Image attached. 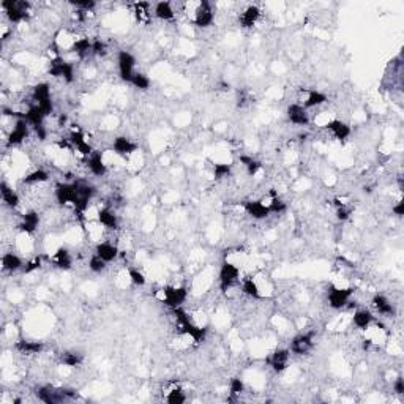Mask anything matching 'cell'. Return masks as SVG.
I'll return each instance as SVG.
<instances>
[{
  "mask_svg": "<svg viewBox=\"0 0 404 404\" xmlns=\"http://www.w3.org/2000/svg\"><path fill=\"white\" fill-rule=\"evenodd\" d=\"M2 10L5 11V15L10 22H22L29 18V11H30V4L25 2V0H4L2 2Z\"/></svg>",
  "mask_w": 404,
  "mask_h": 404,
  "instance_id": "1",
  "label": "cell"
},
{
  "mask_svg": "<svg viewBox=\"0 0 404 404\" xmlns=\"http://www.w3.org/2000/svg\"><path fill=\"white\" fill-rule=\"evenodd\" d=\"M172 311H174V315H175V318H177V322L180 324L182 332H184L185 335H188V336H191L196 343H202V341L205 340L207 330L202 329V327H198L196 324H193V322L190 321V316L187 315V312H185L184 309H182V308L178 306V308H174Z\"/></svg>",
  "mask_w": 404,
  "mask_h": 404,
  "instance_id": "2",
  "label": "cell"
},
{
  "mask_svg": "<svg viewBox=\"0 0 404 404\" xmlns=\"http://www.w3.org/2000/svg\"><path fill=\"white\" fill-rule=\"evenodd\" d=\"M36 396L46 404H57L65 399H71L76 396L74 390L68 388H52V387H40L36 388Z\"/></svg>",
  "mask_w": 404,
  "mask_h": 404,
  "instance_id": "3",
  "label": "cell"
},
{
  "mask_svg": "<svg viewBox=\"0 0 404 404\" xmlns=\"http://www.w3.org/2000/svg\"><path fill=\"white\" fill-rule=\"evenodd\" d=\"M239 275H240V270L231 264V262H223V265H221L219 268V288L223 292H226L229 288H232L234 284L237 283L239 280Z\"/></svg>",
  "mask_w": 404,
  "mask_h": 404,
  "instance_id": "4",
  "label": "cell"
},
{
  "mask_svg": "<svg viewBox=\"0 0 404 404\" xmlns=\"http://www.w3.org/2000/svg\"><path fill=\"white\" fill-rule=\"evenodd\" d=\"M76 187H77V199H76V202L73 205H74V208L77 212L82 213L87 208V205H88V201L95 196L97 190H95V187H92L90 184L82 182V180L76 182Z\"/></svg>",
  "mask_w": 404,
  "mask_h": 404,
  "instance_id": "5",
  "label": "cell"
},
{
  "mask_svg": "<svg viewBox=\"0 0 404 404\" xmlns=\"http://www.w3.org/2000/svg\"><path fill=\"white\" fill-rule=\"evenodd\" d=\"M187 289L185 288H174V286H167V288L163 289V300L167 306H171L172 309L174 308H178L185 303L187 300Z\"/></svg>",
  "mask_w": 404,
  "mask_h": 404,
  "instance_id": "6",
  "label": "cell"
},
{
  "mask_svg": "<svg viewBox=\"0 0 404 404\" xmlns=\"http://www.w3.org/2000/svg\"><path fill=\"white\" fill-rule=\"evenodd\" d=\"M213 18L215 15H213V8L210 4L205 2V0L198 4L196 10H194V24H196L198 27H202V29L210 27L213 24Z\"/></svg>",
  "mask_w": 404,
  "mask_h": 404,
  "instance_id": "7",
  "label": "cell"
},
{
  "mask_svg": "<svg viewBox=\"0 0 404 404\" xmlns=\"http://www.w3.org/2000/svg\"><path fill=\"white\" fill-rule=\"evenodd\" d=\"M119 73H120V77L125 81V82H131L133 76H134V63H136V59L129 54L126 51H120L119 52Z\"/></svg>",
  "mask_w": 404,
  "mask_h": 404,
  "instance_id": "8",
  "label": "cell"
},
{
  "mask_svg": "<svg viewBox=\"0 0 404 404\" xmlns=\"http://www.w3.org/2000/svg\"><path fill=\"white\" fill-rule=\"evenodd\" d=\"M352 294H354L352 288H332L329 292V305L333 309H341L346 306Z\"/></svg>",
  "mask_w": 404,
  "mask_h": 404,
  "instance_id": "9",
  "label": "cell"
},
{
  "mask_svg": "<svg viewBox=\"0 0 404 404\" xmlns=\"http://www.w3.org/2000/svg\"><path fill=\"white\" fill-rule=\"evenodd\" d=\"M56 199L59 204H74L77 199V187L76 182L73 184H60L56 188Z\"/></svg>",
  "mask_w": 404,
  "mask_h": 404,
  "instance_id": "10",
  "label": "cell"
},
{
  "mask_svg": "<svg viewBox=\"0 0 404 404\" xmlns=\"http://www.w3.org/2000/svg\"><path fill=\"white\" fill-rule=\"evenodd\" d=\"M312 336H315V333H302L295 336L291 343V350L297 355L308 354L312 347Z\"/></svg>",
  "mask_w": 404,
  "mask_h": 404,
  "instance_id": "11",
  "label": "cell"
},
{
  "mask_svg": "<svg viewBox=\"0 0 404 404\" xmlns=\"http://www.w3.org/2000/svg\"><path fill=\"white\" fill-rule=\"evenodd\" d=\"M27 136H29V123L24 119H18L15 128H13V131L8 136V144L18 146L24 139H27Z\"/></svg>",
  "mask_w": 404,
  "mask_h": 404,
  "instance_id": "12",
  "label": "cell"
},
{
  "mask_svg": "<svg viewBox=\"0 0 404 404\" xmlns=\"http://www.w3.org/2000/svg\"><path fill=\"white\" fill-rule=\"evenodd\" d=\"M288 119L294 123V125H300V126H306L309 123V117L306 114V109L300 104H291L288 108Z\"/></svg>",
  "mask_w": 404,
  "mask_h": 404,
  "instance_id": "13",
  "label": "cell"
},
{
  "mask_svg": "<svg viewBox=\"0 0 404 404\" xmlns=\"http://www.w3.org/2000/svg\"><path fill=\"white\" fill-rule=\"evenodd\" d=\"M245 212L254 219H264L270 215L268 205L262 204L260 201H248L245 202Z\"/></svg>",
  "mask_w": 404,
  "mask_h": 404,
  "instance_id": "14",
  "label": "cell"
},
{
  "mask_svg": "<svg viewBox=\"0 0 404 404\" xmlns=\"http://www.w3.org/2000/svg\"><path fill=\"white\" fill-rule=\"evenodd\" d=\"M289 354H291V350H288V349H278V350H275V352L272 354L270 365H272L273 371L281 373V371L286 370V367H288V362H289Z\"/></svg>",
  "mask_w": 404,
  "mask_h": 404,
  "instance_id": "15",
  "label": "cell"
},
{
  "mask_svg": "<svg viewBox=\"0 0 404 404\" xmlns=\"http://www.w3.org/2000/svg\"><path fill=\"white\" fill-rule=\"evenodd\" d=\"M114 152L117 155H120V156H126V155H131L133 152L138 150V146L134 144V142H131L128 138L125 136H119V138H115L114 139Z\"/></svg>",
  "mask_w": 404,
  "mask_h": 404,
  "instance_id": "16",
  "label": "cell"
},
{
  "mask_svg": "<svg viewBox=\"0 0 404 404\" xmlns=\"http://www.w3.org/2000/svg\"><path fill=\"white\" fill-rule=\"evenodd\" d=\"M95 254L100 256L104 262H112V260L119 256V250H117V246L112 245V243H108V242H101L97 245L95 248Z\"/></svg>",
  "mask_w": 404,
  "mask_h": 404,
  "instance_id": "17",
  "label": "cell"
},
{
  "mask_svg": "<svg viewBox=\"0 0 404 404\" xmlns=\"http://www.w3.org/2000/svg\"><path fill=\"white\" fill-rule=\"evenodd\" d=\"M46 119V114L43 112V109L38 106V104H35V106H30L27 109V112H25V117H24V120L27 122L29 125H32L33 128L36 126H41L43 122Z\"/></svg>",
  "mask_w": 404,
  "mask_h": 404,
  "instance_id": "18",
  "label": "cell"
},
{
  "mask_svg": "<svg viewBox=\"0 0 404 404\" xmlns=\"http://www.w3.org/2000/svg\"><path fill=\"white\" fill-rule=\"evenodd\" d=\"M70 142L71 144L79 150L84 156H90L94 153V149H92V146L88 144V142L85 141V138H84V134L81 133V131H73L71 134H70Z\"/></svg>",
  "mask_w": 404,
  "mask_h": 404,
  "instance_id": "19",
  "label": "cell"
},
{
  "mask_svg": "<svg viewBox=\"0 0 404 404\" xmlns=\"http://www.w3.org/2000/svg\"><path fill=\"white\" fill-rule=\"evenodd\" d=\"M260 16V10L256 7V5H250L248 8H246L243 13H242V16H240V25L245 29H251L253 25L257 22Z\"/></svg>",
  "mask_w": 404,
  "mask_h": 404,
  "instance_id": "20",
  "label": "cell"
},
{
  "mask_svg": "<svg viewBox=\"0 0 404 404\" xmlns=\"http://www.w3.org/2000/svg\"><path fill=\"white\" fill-rule=\"evenodd\" d=\"M38 225H40V216H38L36 212H27L22 215V219H21V231L27 232V234H32L36 231Z\"/></svg>",
  "mask_w": 404,
  "mask_h": 404,
  "instance_id": "21",
  "label": "cell"
},
{
  "mask_svg": "<svg viewBox=\"0 0 404 404\" xmlns=\"http://www.w3.org/2000/svg\"><path fill=\"white\" fill-rule=\"evenodd\" d=\"M327 129H330L332 134L336 138V139H340V141H344L349 138L350 134V128L347 123L341 122V120H332L327 123Z\"/></svg>",
  "mask_w": 404,
  "mask_h": 404,
  "instance_id": "22",
  "label": "cell"
},
{
  "mask_svg": "<svg viewBox=\"0 0 404 404\" xmlns=\"http://www.w3.org/2000/svg\"><path fill=\"white\" fill-rule=\"evenodd\" d=\"M373 305H374V308L377 309L381 312V315H384V316H393V312H395V309H393V305L390 303V300L387 297H384V295H381V294H376L374 297H373Z\"/></svg>",
  "mask_w": 404,
  "mask_h": 404,
  "instance_id": "23",
  "label": "cell"
},
{
  "mask_svg": "<svg viewBox=\"0 0 404 404\" xmlns=\"http://www.w3.org/2000/svg\"><path fill=\"white\" fill-rule=\"evenodd\" d=\"M98 221L108 229L119 228V219H117V215L111 210V208H101V210L98 212Z\"/></svg>",
  "mask_w": 404,
  "mask_h": 404,
  "instance_id": "24",
  "label": "cell"
},
{
  "mask_svg": "<svg viewBox=\"0 0 404 404\" xmlns=\"http://www.w3.org/2000/svg\"><path fill=\"white\" fill-rule=\"evenodd\" d=\"M88 169L92 171L94 175H98V177H103L104 174L108 172L106 164L103 163L101 155L97 153V152H94L92 155H90V158H88Z\"/></svg>",
  "mask_w": 404,
  "mask_h": 404,
  "instance_id": "25",
  "label": "cell"
},
{
  "mask_svg": "<svg viewBox=\"0 0 404 404\" xmlns=\"http://www.w3.org/2000/svg\"><path fill=\"white\" fill-rule=\"evenodd\" d=\"M153 13H155V16L161 21H171L175 16V11L169 2H158L153 7Z\"/></svg>",
  "mask_w": 404,
  "mask_h": 404,
  "instance_id": "26",
  "label": "cell"
},
{
  "mask_svg": "<svg viewBox=\"0 0 404 404\" xmlns=\"http://www.w3.org/2000/svg\"><path fill=\"white\" fill-rule=\"evenodd\" d=\"M22 265H24L22 259L18 254H15V253H7L2 257V267L7 272H16V270L22 268Z\"/></svg>",
  "mask_w": 404,
  "mask_h": 404,
  "instance_id": "27",
  "label": "cell"
},
{
  "mask_svg": "<svg viewBox=\"0 0 404 404\" xmlns=\"http://www.w3.org/2000/svg\"><path fill=\"white\" fill-rule=\"evenodd\" d=\"M373 322V315L368 309H357L354 312V325L362 330H367Z\"/></svg>",
  "mask_w": 404,
  "mask_h": 404,
  "instance_id": "28",
  "label": "cell"
},
{
  "mask_svg": "<svg viewBox=\"0 0 404 404\" xmlns=\"http://www.w3.org/2000/svg\"><path fill=\"white\" fill-rule=\"evenodd\" d=\"M16 349L22 354H27V355H32V354H40L43 350V344L38 343V341H27V340H21L16 343Z\"/></svg>",
  "mask_w": 404,
  "mask_h": 404,
  "instance_id": "29",
  "label": "cell"
},
{
  "mask_svg": "<svg viewBox=\"0 0 404 404\" xmlns=\"http://www.w3.org/2000/svg\"><path fill=\"white\" fill-rule=\"evenodd\" d=\"M54 262L62 270H70L71 268V264H73V259H71L70 251L67 248H59L57 253L54 254Z\"/></svg>",
  "mask_w": 404,
  "mask_h": 404,
  "instance_id": "30",
  "label": "cell"
},
{
  "mask_svg": "<svg viewBox=\"0 0 404 404\" xmlns=\"http://www.w3.org/2000/svg\"><path fill=\"white\" fill-rule=\"evenodd\" d=\"M0 193H2V199L4 202L11 207V208H15L19 205V196H18V193L16 191H13V188H10L5 182L2 185H0Z\"/></svg>",
  "mask_w": 404,
  "mask_h": 404,
  "instance_id": "31",
  "label": "cell"
},
{
  "mask_svg": "<svg viewBox=\"0 0 404 404\" xmlns=\"http://www.w3.org/2000/svg\"><path fill=\"white\" fill-rule=\"evenodd\" d=\"M33 100L36 101V104L40 103H44V101H49L51 100V88H49V84L46 82H40L33 87Z\"/></svg>",
  "mask_w": 404,
  "mask_h": 404,
  "instance_id": "32",
  "label": "cell"
},
{
  "mask_svg": "<svg viewBox=\"0 0 404 404\" xmlns=\"http://www.w3.org/2000/svg\"><path fill=\"white\" fill-rule=\"evenodd\" d=\"M325 101H327V97H325L324 94L318 92V90H309V94H308V98L303 104V108L308 109V108H316V106H321V104H324Z\"/></svg>",
  "mask_w": 404,
  "mask_h": 404,
  "instance_id": "33",
  "label": "cell"
},
{
  "mask_svg": "<svg viewBox=\"0 0 404 404\" xmlns=\"http://www.w3.org/2000/svg\"><path fill=\"white\" fill-rule=\"evenodd\" d=\"M92 43L94 41H90L88 38H79V40H76L73 43V51L76 52L77 56H87L88 52H92Z\"/></svg>",
  "mask_w": 404,
  "mask_h": 404,
  "instance_id": "34",
  "label": "cell"
},
{
  "mask_svg": "<svg viewBox=\"0 0 404 404\" xmlns=\"http://www.w3.org/2000/svg\"><path fill=\"white\" fill-rule=\"evenodd\" d=\"M240 163L246 167V172H248L250 175H256L259 172V169L262 167V164H260L257 160H254L253 156H248V155H242Z\"/></svg>",
  "mask_w": 404,
  "mask_h": 404,
  "instance_id": "35",
  "label": "cell"
},
{
  "mask_svg": "<svg viewBox=\"0 0 404 404\" xmlns=\"http://www.w3.org/2000/svg\"><path fill=\"white\" fill-rule=\"evenodd\" d=\"M49 178V174L43 169H36V171L30 172L29 175L24 177V184H41V182H46Z\"/></svg>",
  "mask_w": 404,
  "mask_h": 404,
  "instance_id": "36",
  "label": "cell"
},
{
  "mask_svg": "<svg viewBox=\"0 0 404 404\" xmlns=\"http://www.w3.org/2000/svg\"><path fill=\"white\" fill-rule=\"evenodd\" d=\"M242 291H243L246 295L253 297V298H259V297H260V292H259L257 284H256L251 278H246V280L242 283Z\"/></svg>",
  "mask_w": 404,
  "mask_h": 404,
  "instance_id": "37",
  "label": "cell"
},
{
  "mask_svg": "<svg viewBox=\"0 0 404 404\" xmlns=\"http://www.w3.org/2000/svg\"><path fill=\"white\" fill-rule=\"evenodd\" d=\"M62 363L67 365V367H77V365L82 363V355L77 352H63Z\"/></svg>",
  "mask_w": 404,
  "mask_h": 404,
  "instance_id": "38",
  "label": "cell"
},
{
  "mask_svg": "<svg viewBox=\"0 0 404 404\" xmlns=\"http://www.w3.org/2000/svg\"><path fill=\"white\" fill-rule=\"evenodd\" d=\"M65 63H67V62H65L62 57H56L54 60H51V65H49V74H51V76H54V77H62Z\"/></svg>",
  "mask_w": 404,
  "mask_h": 404,
  "instance_id": "39",
  "label": "cell"
},
{
  "mask_svg": "<svg viewBox=\"0 0 404 404\" xmlns=\"http://www.w3.org/2000/svg\"><path fill=\"white\" fill-rule=\"evenodd\" d=\"M131 84L139 90H147L150 87V79H149V76H146L144 73H134Z\"/></svg>",
  "mask_w": 404,
  "mask_h": 404,
  "instance_id": "40",
  "label": "cell"
},
{
  "mask_svg": "<svg viewBox=\"0 0 404 404\" xmlns=\"http://www.w3.org/2000/svg\"><path fill=\"white\" fill-rule=\"evenodd\" d=\"M166 399H167L169 404H184L185 399H187V396H185L184 392H182V388H174V390H171V392H169V395H167Z\"/></svg>",
  "mask_w": 404,
  "mask_h": 404,
  "instance_id": "41",
  "label": "cell"
},
{
  "mask_svg": "<svg viewBox=\"0 0 404 404\" xmlns=\"http://www.w3.org/2000/svg\"><path fill=\"white\" fill-rule=\"evenodd\" d=\"M106 264L108 262H104V260L100 257V256H92V259L88 260V268L92 270V272H95V273H101L104 268H106Z\"/></svg>",
  "mask_w": 404,
  "mask_h": 404,
  "instance_id": "42",
  "label": "cell"
},
{
  "mask_svg": "<svg viewBox=\"0 0 404 404\" xmlns=\"http://www.w3.org/2000/svg\"><path fill=\"white\" fill-rule=\"evenodd\" d=\"M213 175L215 178H225L228 175H231V166L229 164H223V163H218L213 166Z\"/></svg>",
  "mask_w": 404,
  "mask_h": 404,
  "instance_id": "43",
  "label": "cell"
},
{
  "mask_svg": "<svg viewBox=\"0 0 404 404\" xmlns=\"http://www.w3.org/2000/svg\"><path fill=\"white\" fill-rule=\"evenodd\" d=\"M134 13L139 21H142V18H147L149 13H150V4L147 2H139V4H134Z\"/></svg>",
  "mask_w": 404,
  "mask_h": 404,
  "instance_id": "44",
  "label": "cell"
},
{
  "mask_svg": "<svg viewBox=\"0 0 404 404\" xmlns=\"http://www.w3.org/2000/svg\"><path fill=\"white\" fill-rule=\"evenodd\" d=\"M268 210H270V213H283L284 210H286V204L280 199V198H277V196H273V199H272V202L268 204Z\"/></svg>",
  "mask_w": 404,
  "mask_h": 404,
  "instance_id": "45",
  "label": "cell"
},
{
  "mask_svg": "<svg viewBox=\"0 0 404 404\" xmlns=\"http://www.w3.org/2000/svg\"><path fill=\"white\" fill-rule=\"evenodd\" d=\"M129 280H131L133 284L136 286H144L146 284V277H144V273L136 270V268H129Z\"/></svg>",
  "mask_w": 404,
  "mask_h": 404,
  "instance_id": "46",
  "label": "cell"
},
{
  "mask_svg": "<svg viewBox=\"0 0 404 404\" xmlns=\"http://www.w3.org/2000/svg\"><path fill=\"white\" fill-rule=\"evenodd\" d=\"M338 208H336V218L341 219V221H346L350 215V208H347L343 202H336Z\"/></svg>",
  "mask_w": 404,
  "mask_h": 404,
  "instance_id": "47",
  "label": "cell"
},
{
  "mask_svg": "<svg viewBox=\"0 0 404 404\" xmlns=\"http://www.w3.org/2000/svg\"><path fill=\"white\" fill-rule=\"evenodd\" d=\"M71 5L79 10H85V11H90L97 7V4L92 2V0H76V2H71Z\"/></svg>",
  "mask_w": 404,
  "mask_h": 404,
  "instance_id": "48",
  "label": "cell"
},
{
  "mask_svg": "<svg viewBox=\"0 0 404 404\" xmlns=\"http://www.w3.org/2000/svg\"><path fill=\"white\" fill-rule=\"evenodd\" d=\"M41 267V257H33L32 260H29L24 267V273H32L35 270H38Z\"/></svg>",
  "mask_w": 404,
  "mask_h": 404,
  "instance_id": "49",
  "label": "cell"
},
{
  "mask_svg": "<svg viewBox=\"0 0 404 404\" xmlns=\"http://www.w3.org/2000/svg\"><path fill=\"white\" fill-rule=\"evenodd\" d=\"M92 52L95 56H104L106 54V43L101 40H95L92 43Z\"/></svg>",
  "mask_w": 404,
  "mask_h": 404,
  "instance_id": "50",
  "label": "cell"
},
{
  "mask_svg": "<svg viewBox=\"0 0 404 404\" xmlns=\"http://www.w3.org/2000/svg\"><path fill=\"white\" fill-rule=\"evenodd\" d=\"M243 388H245V385H243L242 379H237V377H234V379L231 381V393H232V395H239V393H242V392H243Z\"/></svg>",
  "mask_w": 404,
  "mask_h": 404,
  "instance_id": "51",
  "label": "cell"
},
{
  "mask_svg": "<svg viewBox=\"0 0 404 404\" xmlns=\"http://www.w3.org/2000/svg\"><path fill=\"white\" fill-rule=\"evenodd\" d=\"M393 388H395V392L396 393H404V381H402V377H398V379L395 381V385H393Z\"/></svg>",
  "mask_w": 404,
  "mask_h": 404,
  "instance_id": "52",
  "label": "cell"
},
{
  "mask_svg": "<svg viewBox=\"0 0 404 404\" xmlns=\"http://www.w3.org/2000/svg\"><path fill=\"white\" fill-rule=\"evenodd\" d=\"M33 129H35V133H36L38 139H41V141H44V139H46V129H44V125H41V126H36V128H33Z\"/></svg>",
  "mask_w": 404,
  "mask_h": 404,
  "instance_id": "53",
  "label": "cell"
},
{
  "mask_svg": "<svg viewBox=\"0 0 404 404\" xmlns=\"http://www.w3.org/2000/svg\"><path fill=\"white\" fill-rule=\"evenodd\" d=\"M393 213L396 216H402L404 215V202H398L395 207H393Z\"/></svg>",
  "mask_w": 404,
  "mask_h": 404,
  "instance_id": "54",
  "label": "cell"
},
{
  "mask_svg": "<svg viewBox=\"0 0 404 404\" xmlns=\"http://www.w3.org/2000/svg\"><path fill=\"white\" fill-rule=\"evenodd\" d=\"M65 120H67V117H65V115H60V119H59L60 125H63V123H65Z\"/></svg>",
  "mask_w": 404,
  "mask_h": 404,
  "instance_id": "55",
  "label": "cell"
}]
</instances>
